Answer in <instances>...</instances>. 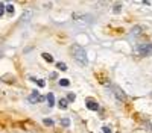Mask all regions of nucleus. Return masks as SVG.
I'll return each mask as SVG.
<instances>
[{"label": "nucleus", "instance_id": "nucleus-1", "mask_svg": "<svg viewBox=\"0 0 152 133\" xmlns=\"http://www.w3.org/2000/svg\"><path fill=\"white\" fill-rule=\"evenodd\" d=\"M72 55L76 59V62H79L81 65H87V53L81 45H73L72 47Z\"/></svg>", "mask_w": 152, "mask_h": 133}, {"label": "nucleus", "instance_id": "nucleus-2", "mask_svg": "<svg viewBox=\"0 0 152 133\" xmlns=\"http://www.w3.org/2000/svg\"><path fill=\"white\" fill-rule=\"evenodd\" d=\"M135 50L143 56H151L152 55V44H140V45H137Z\"/></svg>", "mask_w": 152, "mask_h": 133}, {"label": "nucleus", "instance_id": "nucleus-3", "mask_svg": "<svg viewBox=\"0 0 152 133\" xmlns=\"http://www.w3.org/2000/svg\"><path fill=\"white\" fill-rule=\"evenodd\" d=\"M28 101L29 103H40V101H43V97L40 95V92H38V91H32V94L28 97Z\"/></svg>", "mask_w": 152, "mask_h": 133}, {"label": "nucleus", "instance_id": "nucleus-4", "mask_svg": "<svg viewBox=\"0 0 152 133\" xmlns=\"http://www.w3.org/2000/svg\"><path fill=\"white\" fill-rule=\"evenodd\" d=\"M85 104H87V107L90 109V111H99V104L96 103L94 98H87L85 100Z\"/></svg>", "mask_w": 152, "mask_h": 133}, {"label": "nucleus", "instance_id": "nucleus-5", "mask_svg": "<svg viewBox=\"0 0 152 133\" xmlns=\"http://www.w3.org/2000/svg\"><path fill=\"white\" fill-rule=\"evenodd\" d=\"M47 101H49L47 104H49L50 107H52V106L55 104V97H53V94H52V92H49V94H47Z\"/></svg>", "mask_w": 152, "mask_h": 133}, {"label": "nucleus", "instance_id": "nucleus-6", "mask_svg": "<svg viewBox=\"0 0 152 133\" xmlns=\"http://www.w3.org/2000/svg\"><path fill=\"white\" fill-rule=\"evenodd\" d=\"M114 89H116V91H114V92H116V95L119 97V98H120L122 101H125V98H126V97H125V94H122L120 88H114Z\"/></svg>", "mask_w": 152, "mask_h": 133}, {"label": "nucleus", "instance_id": "nucleus-7", "mask_svg": "<svg viewBox=\"0 0 152 133\" xmlns=\"http://www.w3.org/2000/svg\"><path fill=\"white\" fill-rule=\"evenodd\" d=\"M58 106H59L61 109H66V107H67V100H66V98H61L59 103H58Z\"/></svg>", "mask_w": 152, "mask_h": 133}, {"label": "nucleus", "instance_id": "nucleus-8", "mask_svg": "<svg viewBox=\"0 0 152 133\" xmlns=\"http://www.w3.org/2000/svg\"><path fill=\"white\" fill-rule=\"evenodd\" d=\"M56 68L61 70V71H66V70H67V65H66L64 62H58V64H56Z\"/></svg>", "mask_w": 152, "mask_h": 133}, {"label": "nucleus", "instance_id": "nucleus-9", "mask_svg": "<svg viewBox=\"0 0 152 133\" xmlns=\"http://www.w3.org/2000/svg\"><path fill=\"white\" fill-rule=\"evenodd\" d=\"M43 58H44V59L47 60V62H53V58L50 56L49 53H43Z\"/></svg>", "mask_w": 152, "mask_h": 133}, {"label": "nucleus", "instance_id": "nucleus-10", "mask_svg": "<svg viewBox=\"0 0 152 133\" xmlns=\"http://www.w3.org/2000/svg\"><path fill=\"white\" fill-rule=\"evenodd\" d=\"M61 124H62V127H69V124H70L69 118H62V119H61Z\"/></svg>", "mask_w": 152, "mask_h": 133}, {"label": "nucleus", "instance_id": "nucleus-11", "mask_svg": "<svg viewBox=\"0 0 152 133\" xmlns=\"http://www.w3.org/2000/svg\"><path fill=\"white\" fill-rule=\"evenodd\" d=\"M59 85H61V86H69L70 82H69L67 79H62V80H59Z\"/></svg>", "mask_w": 152, "mask_h": 133}, {"label": "nucleus", "instance_id": "nucleus-12", "mask_svg": "<svg viewBox=\"0 0 152 133\" xmlns=\"http://www.w3.org/2000/svg\"><path fill=\"white\" fill-rule=\"evenodd\" d=\"M44 124H46V126H53V121L50 119V118H46V119H44Z\"/></svg>", "mask_w": 152, "mask_h": 133}, {"label": "nucleus", "instance_id": "nucleus-13", "mask_svg": "<svg viewBox=\"0 0 152 133\" xmlns=\"http://www.w3.org/2000/svg\"><path fill=\"white\" fill-rule=\"evenodd\" d=\"M5 14V5L3 3H0V17H2Z\"/></svg>", "mask_w": 152, "mask_h": 133}, {"label": "nucleus", "instance_id": "nucleus-14", "mask_svg": "<svg viewBox=\"0 0 152 133\" xmlns=\"http://www.w3.org/2000/svg\"><path fill=\"white\" fill-rule=\"evenodd\" d=\"M6 11L9 12V14H12V12H14V8H12V5H8V6H6Z\"/></svg>", "mask_w": 152, "mask_h": 133}, {"label": "nucleus", "instance_id": "nucleus-15", "mask_svg": "<svg viewBox=\"0 0 152 133\" xmlns=\"http://www.w3.org/2000/svg\"><path fill=\"white\" fill-rule=\"evenodd\" d=\"M120 6H122V5H120V3H117V5H116V8H114V12H116V14H119V12H120Z\"/></svg>", "mask_w": 152, "mask_h": 133}, {"label": "nucleus", "instance_id": "nucleus-16", "mask_svg": "<svg viewBox=\"0 0 152 133\" xmlns=\"http://www.w3.org/2000/svg\"><path fill=\"white\" fill-rule=\"evenodd\" d=\"M67 98H69L70 101H73V100H75V94H69V97H67Z\"/></svg>", "mask_w": 152, "mask_h": 133}, {"label": "nucleus", "instance_id": "nucleus-17", "mask_svg": "<svg viewBox=\"0 0 152 133\" xmlns=\"http://www.w3.org/2000/svg\"><path fill=\"white\" fill-rule=\"evenodd\" d=\"M104 133H111V130H110V127H104Z\"/></svg>", "mask_w": 152, "mask_h": 133}]
</instances>
